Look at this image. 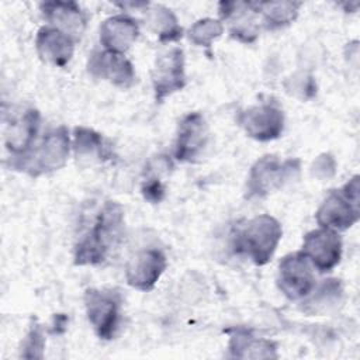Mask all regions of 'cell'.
<instances>
[{
	"instance_id": "11",
	"label": "cell",
	"mask_w": 360,
	"mask_h": 360,
	"mask_svg": "<svg viewBox=\"0 0 360 360\" xmlns=\"http://www.w3.org/2000/svg\"><path fill=\"white\" fill-rule=\"evenodd\" d=\"M87 72L100 80L127 90L135 83V69L132 62L124 55L107 49H94L87 59Z\"/></svg>"
},
{
	"instance_id": "2",
	"label": "cell",
	"mask_w": 360,
	"mask_h": 360,
	"mask_svg": "<svg viewBox=\"0 0 360 360\" xmlns=\"http://www.w3.org/2000/svg\"><path fill=\"white\" fill-rule=\"evenodd\" d=\"M281 236L283 228L278 219L260 214L236 226L231 246L235 255L248 257L256 266H264L274 256Z\"/></svg>"
},
{
	"instance_id": "4",
	"label": "cell",
	"mask_w": 360,
	"mask_h": 360,
	"mask_svg": "<svg viewBox=\"0 0 360 360\" xmlns=\"http://www.w3.org/2000/svg\"><path fill=\"white\" fill-rule=\"evenodd\" d=\"M298 159L281 160L276 155H263L250 167L246 180V198H264L280 190L300 173Z\"/></svg>"
},
{
	"instance_id": "8",
	"label": "cell",
	"mask_w": 360,
	"mask_h": 360,
	"mask_svg": "<svg viewBox=\"0 0 360 360\" xmlns=\"http://www.w3.org/2000/svg\"><path fill=\"white\" fill-rule=\"evenodd\" d=\"M187 84L186 59L181 48L174 46L158 55L152 69V89L156 103L181 91Z\"/></svg>"
},
{
	"instance_id": "14",
	"label": "cell",
	"mask_w": 360,
	"mask_h": 360,
	"mask_svg": "<svg viewBox=\"0 0 360 360\" xmlns=\"http://www.w3.org/2000/svg\"><path fill=\"white\" fill-rule=\"evenodd\" d=\"M360 218V201L349 198L342 188L328 193L315 212V221L321 228L332 231H346Z\"/></svg>"
},
{
	"instance_id": "21",
	"label": "cell",
	"mask_w": 360,
	"mask_h": 360,
	"mask_svg": "<svg viewBox=\"0 0 360 360\" xmlns=\"http://www.w3.org/2000/svg\"><path fill=\"white\" fill-rule=\"evenodd\" d=\"M72 148L77 159L101 162L111 158V150L105 145L101 134L87 127H76L73 129Z\"/></svg>"
},
{
	"instance_id": "28",
	"label": "cell",
	"mask_w": 360,
	"mask_h": 360,
	"mask_svg": "<svg viewBox=\"0 0 360 360\" xmlns=\"http://www.w3.org/2000/svg\"><path fill=\"white\" fill-rule=\"evenodd\" d=\"M335 169L336 162L330 153H321L319 156H316L311 166L312 174L321 180L330 179L335 174Z\"/></svg>"
},
{
	"instance_id": "5",
	"label": "cell",
	"mask_w": 360,
	"mask_h": 360,
	"mask_svg": "<svg viewBox=\"0 0 360 360\" xmlns=\"http://www.w3.org/2000/svg\"><path fill=\"white\" fill-rule=\"evenodd\" d=\"M86 316L96 336L114 339L121 321V292L115 288H87L83 295Z\"/></svg>"
},
{
	"instance_id": "13",
	"label": "cell",
	"mask_w": 360,
	"mask_h": 360,
	"mask_svg": "<svg viewBox=\"0 0 360 360\" xmlns=\"http://www.w3.org/2000/svg\"><path fill=\"white\" fill-rule=\"evenodd\" d=\"M167 267V259L160 249L146 248L135 252L125 264V280L138 291H150Z\"/></svg>"
},
{
	"instance_id": "20",
	"label": "cell",
	"mask_w": 360,
	"mask_h": 360,
	"mask_svg": "<svg viewBox=\"0 0 360 360\" xmlns=\"http://www.w3.org/2000/svg\"><path fill=\"white\" fill-rule=\"evenodd\" d=\"M146 24L160 42H176L183 37V28L176 14L162 4H149Z\"/></svg>"
},
{
	"instance_id": "1",
	"label": "cell",
	"mask_w": 360,
	"mask_h": 360,
	"mask_svg": "<svg viewBox=\"0 0 360 360\" xmlns=\"http://www.w3.org/2000/svg\"><path fill=\"white\" fill-rule=\"evenodd\" d=\"M124 207L117 201H105L90 229L76 242L75 266H97L105 262L124 233Z\"/></svg>"
},
{
	"instance_id": "6",
	"label": "cell",
	"mask_w": 360,
	"mask_h": 360,
	"mask_svg": "<svg viewBox=\"0 0 360 360\" xmlns=\"http://www.w3.org/2000/svg\"><path fill=\"white\" fill-rule=\"evenodd\" d=\"M236 122L245 134L259 142H269L280 138L284 131V111L274 100L250 105L240 110Z\"/></svg>"
},
{
	"instance_id": "16",
	"label": "cell",
	"mask_w": 360,
	"mask_h": 360,
	"mask_svg": "<svg viewBox=\"0 0 360 360\" xmlns=\"http://www.w3.org/2000/svg\"><path fill=\"white\" fill-rule=\"evenodd\" d=\"M75 45L73 38L51 25L41 27L35 37V49L41 60L56 68H65L70 62Z\"/></svg>"
},
{
	"instance_id": "24",
	"label": "cell",
	"mask_w": 360,
	"mask_h": 360,
	"mask_svg": "<svg viewBox=\"0 0 360 360\" xmlns=\"http://www.w3.org/2000/svg\"><path fill=\"white\" fill-rule=\"evenodd\" d=\"M224 32V24L221 20L217 18H200L198 21H195L188 32L187 37L190 39L191 44H194L195 46H211V44L218 39Z\"/></svg>"
},
{
	"instance_id": "12",
	"label": "cell",
	"mask_w": 360,
	"mask_h": 360,
	"mask_svg": "<svg viewBox=\"0 0 360 360\" xmlns=\"http://www.w3.org/2000/svg\"><path fill=\"white\" fill-rule=\"evenodd\" d=\"M208 142V124L198 111L187 112L177 125L173 156L177 162L194 163Z\"/></svg>"
},
{
	"instance_id": "9",
	"label": "cell",
	"mask_w": 360,
	"mask_h": 360,
	"mask_svg": "<svg viewBox=\"0 0 360 360\" xmlns=\"http://www.w3.org/2000/svg\"><path fill=\"white\" fill-rule=\"evenodd\" d=\"M319 273L332 271L342 259L343 242L339 232L328 228H316L304 235L300 249Z\"/></svg>"
},
{
	"instance_id": "3",
	"label": "cell",
	"mask_w": 360,
	"mask_h": 360,
	"mask_svg": "<svg viewBox=\"0 0 360 360\" xmlns=\"http://www.w3.org/2000/svg\"><path fill=\"white\" fill-rule=\"evenodd\" d=\"M70 148L69 129L65 125H59L46 131L28 153L10 159V167L31 177H39L62 169L69 159Z\"/></svg>"
},
{
	"instance_id": "26",
	"label": "cell",
	"mask_w": 360,
	"mask_h": 360,
	"mask_svg": "<svg viewBox=\"0 0 360 360\" xmlns=\"http://www.w3.org/2000/svg\"><path fill=\"white\" fill-rule=\"evenodd\" d=\"M285 89L290 94H294L302 100L311 98L316 93V84L314 82V77L302 73L291 76V79H288L285 83Z\"/></svg>"
},
{
	"instance_id": "7",
	"label": "cell",
	"mask_w": 360,
	"mask_h": 360,
	"mask_svg": "<svg viewBox=\"0 0 360 360\" xmlns=\"http://www.w3.org/2000/svg\"><path fill=\"white\" fill-rule=\"evenodd\" d=\"M277 270V287L291 301L304 300L316 284L314 267L301 250L283 256Z\"/></svg>"
},
{
	"instance_id": "25",
	"label": "cell",
	"mask_w": 360,
	"mask_h": 360,
	"mask_svg": "<svg viewBox=\"0 0 360 360\" xmlns=\"http://www.w3.org/2000/svg\"><path fill=\"white\" fill-rule=\"evenodd\" d=\"M45 349V335L39 323L34 322L20 347V356L24 359H42Z\"/></svg>"
},
{
	"instance_id": "17",
	"label": "cell",
	"mask_w": 360,
	"mask_h": 360,
	"mask_svg": "<svg viewBox=\"0 0 360 360\" xmlns=\"http://www.w3.org/2000/svg\"><path fill=\"white\" fill-rule=\"evenodd\" d=\"M139 24L127 14L111 15L100 25V44L103 49L124 53L136 42Z\"/></svg>"
},
{
	"instance_id": "10",
	"label": "cell",
	"mask_w": 360,
	"mask_h": 360,
	"mask_svg": "<svg viewBox=\"0 0 360 360\" xmlns=\"http://www.w3.org/2000/svg\"><path fill=\"white\" fill-rule=\"evenodd\" d=\"M218 14L224 22H228L229 35L243 44H252L260 34V15L257 1H221Z\"/></svg>"
},
{
	"instance_id": "18",
	"label": "cell",
	"mask_w": 360,
	"mask_h": 360,
	"mask_svg": "<svg viewBox=\"0 0 360 360\" xmlns=\"http://www.w3.org/2000/svg\"><path fill=\"white\" fill-rule=\"evenodd\" d=\"M41 128V114L37 108H28L21 117L11 121L10 129L6 132V148L10 158H21L31 150L38 141Z\"/></svg>"
},
{
	"instance_id": "15",
	"label": "cell",
	"mask_w": 360,
	"mask_h": 360,
	"mask_svg": "<svg viewBox=\"0 0 360 360\" xmlns=\"http://www.w3.org/2000/svg\"><path fill=\"white\" fill-rule=\"evenodd\" d=\"M39 8L44 20L51 27L65 32L76 42L82 38L89 17L76 1H44Z\"/></svg>"
},
{
	"instance_id": "19",
	"label": "cell",
	"mask_w": 360,
	"mask_h": 360,
	"mask_svg": "<svg viewBox=\"0 0 360 360\" xmlns=\"http://www.w3.org/2000/svg\"><path fill=\"white\" fill-rule=\"evenodd\" d=\"M277 342L264 338H256L246 328L232 329L228 342L231 357L236 359H277Z\"/></svg>"
},
{
	"instance_id": "27",
	"label": "cell",
	"mask_w": 360,
	"mask_h": 360,
	"mask_svg": "<svg viewBox=\"0 0 360 360\" xmlns=\"http://www.w3.org/2000/svg\"><path fill=\"white\" fill-rule=\"evenodd\" d=\"M141 193L146 201H149L152 204H159L160 201H163V198L166 195V188L159 177L152 176L142 181Z\"/></svg>"
},
{
	"instance_id": "23",
	"label": "cell",
	"mask_w": 360,
	"mask_h": 360,
	"mask_svg": "<svg viewBox=\"0 0 360 360\" xmlns=\"http://www.w3.org/2000/svg\"><path fill=\"white\" fill-rule=\"evenodd\" d=\"M342 284L338 278H326L302 300V311L308 314H321L333 308L342 298Z\"/></svg>"
},
{
	"instance_id": "22",
	"label": "cell",
	"mask_w": 360,
	"mask_h": 360,
	"mask_svg": "<svg viewBox=\"0 0 360 360\" xmlns=\"http://www.w3.org/2000/svg\"><path fill=\"white\" fill-rule=\"evenodd\" d=\"M301 1H257L262 25L274 31L294 22L298 17Z\"/></svg>"
}]
</instances>
